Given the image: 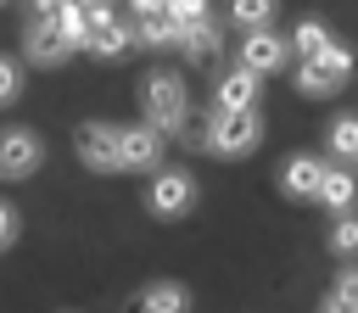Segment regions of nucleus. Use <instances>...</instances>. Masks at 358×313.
Returning <instances> with one entry per match:
<instances>
[{
    "label": "nucleus",
    "instance_id": "nucleus-1",
    "mask_svg": "<svg viewBox=\"0 0 358 313\" xmlns=\"http://www.w3.org/2000/svg\"><path fill=\"white\" fill-rule=\"evenodd\" d=\"M140 106H145V123L162 140L185 134V123H190V95H185V78L179 73H151L140 84Z\"/></svg>",
    "mask_w": 358,
    "mask_h": 313
},
{
    "label": "nucleus",
    "instance_id": "nucleus-2",
    "mask_svg": "<svg viewBox=\"0 0 358 313\" xmlns=\"http://www.w3.org/2000/svg\"><path fill=\"white\" fill-rule=\"evenodd\" d=\"M196 140H201L213 156H246V151H257V140H263V117H257V112H213Z\"/></svg>",
    "mask_w": 358,
    "mask_h": 313
},
{
    "label": "nucleus",
    "instance_id": "nucleus-3",
    "mask_svg": "<svg viewBox=\"0 0 358 313\" xmlns=\"http://www.w3.org/2000/svg\"><path fill=\"white\" fill-rule=\"evenodd\" d=\"M145 207H151L157 218H185V212L196 207V179H190L185 168H157L151 184H145Z\"/></svg>",
    "mask_w": 358,
    "mask_h": 313
},
{
    "label": "nucleus",
    "instance_id": "nucleus-4",
    "mask_svg": "<svg viewBox=\"0 0 358 313\" xmlns=\"http://www.w3.org/2000/svg\"><path fill=\"white\" fill-rule=\"evenodd\" d=\"M129 45H134V22H117L112 6H95L90 22H84V50H95L101 61H112V56H123Z\"/></svg>",
    "mask_w": 358,
    "mask_h": 313
},
{
    "label": "nucleus",
    "instance_id": "nucleus-5",
    "mask_svg": "<svg viewBox=\"0 0 358 313\" xmlns=\"http://www.w3.org/2000/svg\"><path fill=\"white\" fill-rule=\"evenodd\" d=\"M45 162V140L34 129H0V179H34Z\"/></svg>",
    "mask_w": 358,
    "mask_h": 313
},
{
    "label": "nucleus",
    "instance_id": "nucleus-6",
    "mask_svg": "<svg viewBox=\"0 0 358 313\" xmlns=\"http://www.w3.org/2000/svg\"><path fill=\"white\" fill-rule=\"evenodd\" d=\"M73 151H78L84 168H95V173H117V123H78Z\"/></svg>",
    "mask_w": 358,
    "mask_h": 313
},
{
    "label": "nucleus",
    "instance_id": "nucleus-7",
    "mask_svg": "<svg viewBox=\"0 0 358 313\" xmlns=\"http://www.w3.org/2000/svg\"><path fill=\"white\" fill-rule=\"evenodd\" d=\"M162 162V134L151 123H129L117 129V168H134V173H157Z\"/></svg>",
    "mask_w": 358,
    "mask_h": 313
},
{
    "label": "nucleus",
    "instance_id": "nucleus-8",
    "mask_svg": "<svg viewBox=\"0 0 358 313\" xmlns=\"http://www.w3.org/2000/svg\"><path fill=\"white\" fill-rule=\"evenodd\" d=\"M285 61H291V45H285L280 34L252 28V34L241 39V67H246V73H257V78H263V73H280Z\"/></svg>",
    "mask_w": 358,
    "mask_h": 313
},
{
    "label": "nucleus",
    "instance_id": "nucleus-9",
    "mask_svg": "<svg viewBox=\"0 0 358 313\" xmlns=\"http://www.w3.org/2000/svg\"><path fill=\"white\" fill-rule=\"evenodd\" d=\"M257 95H263V78L246 73V67H235V73L218 78V89H213V112H257Z\"/></svg>",
    "mask_w": 358,
    "mask_h": 313
},
{
    "label": "nucleus",
    "instance_id": "nucleus-10",
    "mask_svg": "<svg viewBox=\"0 0 358 313\" xmlns=\"http://www.w3.org/2000/svg\"><path fill=\"white\" fill-rule=\"evenodd\" d=\"M67 56H73V45L62 39L56 17H34V22H28V61H34V67H62Z\"/></svg>",
    "mask_w": 358,
    "mask_h": 313
},
{
    "label": "nucleus",
    "instance_id": "nucleus-11",
    "mask_svg": "<svg viewBox=\"0 0 358 313\" xmlns=\"http://www.w3.org/2000/svg\"><path fill=\"white\" fill-rule=\"evenodd\" d=\"M319 179H324V162L308 156V151H296V156L280 168V190H285L291 201H313V196H319Z\"/></svg>",
    "mask_w": 358,
    "mask_h": 313
},
{
    "label": "nucleus",
    "instance_id": "nucleus-12",
    "mask_svg": "<svg viewBox=\"0 0 358 313\" xmlns=\"http://www.w3.org/2000/svg\"><path fill=\"white\" fill-rule=\"evenodd\" d=\"M313 201H324L330 212H352V201H358V173L341 162V168H324V179H319V196Z\"/></svg>",
    "mask_w": 358,
    "mask_h": 313
},
{
    "label": "nucleus",
    "instance_id": "nucleus-13",
    "mask_svg": "<svg viewBox=\"0 0 358 313\" xmlns=\"http://www.w3.org/2000/svg\"><path fill=\"white\" fill-rule=\"evenodd\" d=\"M140 313H190V291L179 279H157L140 291Z\"/></svg>",
    "mask_w": 358,
    "mask_h": 313
},
{
    "label": "nucleus",
    "instance_id": "nucleus-14",
    "mask_svg": "<svg viewBox=\"0 0 358 313\" xmlns=\"http://www.w3.org/2000/svg\"><path fill=\"white\" fill-rule=\"evenodd\" d=\"M179 50H190L196 61L201 56H218V22L213 17H196V22H179V39H173Z\"/></svg>",
    "mask_w": 358,
    "mask_h": 313
},
{
    "label": "nucleus",
    "instance_id": "nucleus-15",
    "mask_svg": "<svg viewBox=\"0 0 358 313\" xmlns=\"http://www.w3.org/2000/svg\"><path fill=\"white\" fill-rule=\"evenodd\" d=\"M173 39H179V28H173V17H168V11H151V17H140V22H134V45L162 50V45H173Z\"/></svg>",
    "mask_w": 358,
    "mask_h": 313
},
{
    "label": "nucleus",
    "instance_id": "nucleus-16",
    "mask_svg": "<svg viewBox=\"0 0 358 313\" xmlns=\"http://www.w3.org/2000/svg\"><path fill=\"white\" fill-rule=\"evenodd\" d=\"M330 39H336V34H330L324 22H313V17H308V22H296V28H291V39H285V45H291V50H296V56L308 61V56H319V50H324Z\"/></svg>",
    "mask_w": 358,
    "mask_h": 313
},
{
    "label": "nucleus",
    "instance_id": "nucleus-17",
    "mask_svg": "<svg viewBox=\"0 0 358 313\" xmlns=\"http://www.w3.org/2000/svg\"><path fill=\"white\" fill-rule=\"evenodd\" d=\"M296 89H302L308 101H324V95H336V89H341V78H336V73H324L319 61H302V67H296Z\"/></svg>",
    "mask_w": 358,
    "mask_h": 313
},
{
    "label": "nucleus",
    "instance_id": "nucleus-18",
    "mask_svg": "<svg viewBox=\"0 0 358 313\" xmlns=\"http://www.w3.org/2000/svg\"><path fill=\"white\" fill-rule=\"evenodd\" d=\"M274 6H280V0H229V17L252 34V28H268V22H274Z\"/></svg>",
    "mask_w": 358,
    "mask_h": 313
},
{
    "label": "nucleus",
    "instance_id": "nucleus-19",
    "mask_svg": "<svg viewBox=\"0 0 358 313\" xmlns=\"http://www.w3.org/2000/svg\"><path fill=\"white\" fill-rule=\"evenodd\" d=\"M330 252H336V257H358V212H336V224H330Z\"/></svg>",
    "mask_w": 358,
    "mask_h": 313
},
{
    "label": "nucleus",
    "instance_id": "nucleus-20",
    "mask_svg": "<svg viewBox=\"0 0 358 313\" xmlns=\"http://www.w3.org/2000/svg\"><path fill=\"white\" fill-rule=\"evenodd\" d=\"M330 151L341 162H358V117H336L330 123Z\"/></svg>",
    "mask_w": 358,
    "mask_h": 313
},
{
    "label": "nucleus",
    "instance_id": "nucleus-21",
    "mask_svg": "<svg viewBox=\"0 0 358 313\" xmlns=\"http://www.w3.org/2000/svg\"><path fill=\"white\" fill-rule=\"evenodd\" d=\"M84 22H90V11H84V6H73V0H67V6L56 11V28H62V39H67L73 50L84 45Z\"/></svg>",
    "mask_w": 358,
    "mask_h": 313
},
{
    "label": "nucleus",
    "instance_id": "nucleus-22",
    "mask_svg": "<svg viewBox=\"0 0 358 313\" xmlns=\"http://www.w3.org/2000/svg\"><path fill=\"white\" fill-rule=\"evenodd\" d=\"M308 61H319V67H324V73H336L341 84L352 78V50H347V45H336V39H330V45L319 50V56H308Z\"/></svg>",
    "mask_w": 358,
    "mask_h": 313
},
{
    "label": "nucleus",
    "instance_id": "nucleus-23",
    "mask_svg": "<svg viewBox=\"0 0 358 313\" xmlns=\"http://www.w3.org/2000/svg\"><path fill=\"white\" fill-rule=\"evenodd\" d=\"M17 95H22V61L0 56V106H11Z\"/></svg>",
    "mask_w": 358,
    "mask_h": 313
},
{
    "label": "nucleus",
    "instance_id": "nucleus-24",
    "mask_svg": "<svg viewBox=\"0 0 358 313\" xmlns=\"http://www.w3.org/2000/svg\"><path fill=\"white\" fill-rule=\"evenodd\" d=\"M17 235H22V212H17L11 201H0V252H11Z\"/></svg>",
    "mask_w": 358,
    "mask_h": 313
},
{
    "label": "nucleus",
    "instance_id": "nucleus-25",
    "mask_svg": "<svg viewBox=\"0 0 358 313\" xmlns=\"http://www.w3.org/2000/svg\"><path fill=\"white\" fill-rule=\"evenodd\" d=\"M330 296H341V302H352V307H358V268H352V263H347V268L336 274V285H330Z\"/></svg>",
    "mask_w": 358,
    "mask_h": 313
},
{
    "label": "nucleus",
    "instance_id": "nucleus-26",
    "mask_svg": "<svg viewBox=\"0 0 358 313\" xmlns=\"http://www.w3.org/2000/svg\"><path fill=\"white\" fill-rule=\"evenodd\" d=\"M134 6V17H151V11H168V0H129Z\"/></svg>",
    "mask_w": 358,
    "mask_h": 313
},
{
    "label": "nucleus",
    "instance_id": "nucleus-27",
    "mask_svg": "<svg viewBox=\"0 0 358 313\" xmlns=\"http://www.w3.org/2000/svg\"><path fill=\"white\" fill-rule=\"evenodd\" d=\"M319 313H358V307H352V302H341V296H324V302H319Z\"/></svg>",
    "mask_w": 358,
    "mask_h": 313
},
{
    "label": "nucleus",
    "instance_id": "nucleus-28",
    "mask_svg": "<svg viewBox=\"0 0 358 313\" xmlns=\"http://www.w3.org/2000/svg\"><path fill=\"white\" fill-rule=\"evenodd\" d=\"M62 6H67V0H34V17H56Z\"/></svg>",
    "mask_w": 358,
    "mask_h": 313
},
{
    "label": "nucleus",
    "instance_id": "nucleus-29",
    "mask_svg": "<svg viewBox=\"0 0 358 313\" xmlns=\"http://www.w3.org/2000/svg\"><path fill=\"white\" fill-rule=\"evenodd\" d=\"M73 6H84V11H95V6H112V0H73Z\"/></svg>",
    "mask_w": 358,
    "mask_h": 313
},
{
    "label": "nucleus",
    "instance_id": "nucleus-30",
    "mask_svg": "<svg viewBox=\"0 0 358 313\" xmlns=\"http://www.w3.org/2000/svg\"><path fill=\"white\" fill-rule=\"evenodd\" d=\"M0 6H6V0H0Z\"/></svg>",
    "mask_w": 358,
    "mask_h": 313
}]
</instances>
